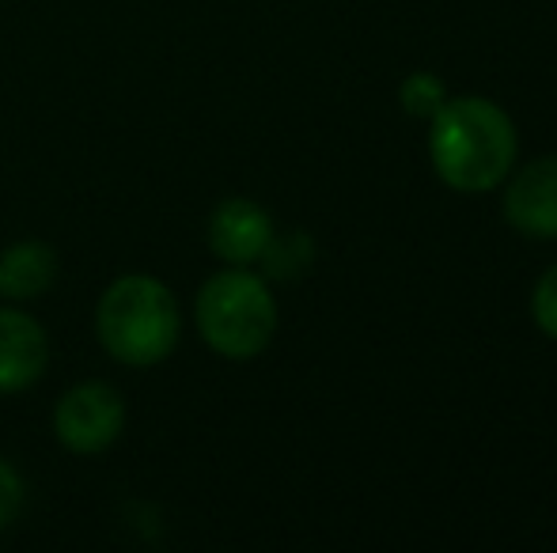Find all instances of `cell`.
I'll list each match as a JSON object with an SVG mask.
<instances>
[{
    "label": "cell",
    "instance_id": "cell-1",
    "mask_svg": "<svg viewBox=\"0 0 557 553\" xmlns=\"http://www.w3.org/2000/svg\"><path fill=\"white\" fill-rule=\"evenodd\" d=\"M429 152H433L436 175L451 190H493L516 160L512 118L500 106H493L490 99H451L433 114Z\"/></svg>",
    "mask_w": 557,
    "mask_h": 553
},
{
    "label": "cell",
    "instance_id": "cell-2",
    "mask_svg": "<svg viewBox=\"0 0 557 553\" xmlns=\"http://www.w3.org/2000/svg\"><path fill=\"white\" fill-rule=\"evenodd\" d=\"M96 334L117 364L152 368L175 353L183 338V311L160 277L125 274L99 296Z\"/></svg>",
    "mask_w": 557,
    "mask_h": 553
},
{
    "label": "cell",
    "instance_id": "cell-3",
    "mask_svg": "<svg viewBox=\"0 0 557 553\" xmlns=\"http://www.w3.org/2000/svg\"><path fill=\"white\" fill-rule=\"evenodd\" d=\"M194 323L213 353L227 361H250L273 341L277 303L262 277L232 266L201 285L194 300Z\"/></svg>",
    "mask_w": 557,
    "mask_h": 553
},
{
    "label": "cell",
    "instance_id": "cell-4",
    "mask_svg": "<svg viewBox=\"0 0 557 553\" xmlns=\"http://www.w3.org/2000/svg\"><path fill=\"white\" fill-rule=\"evenodd\" d=\"M125 428V399L107 379H88L65 391L53 406V436L73 455H99Z\"/></svg>",
    "mask_w": 557,
    "mask_h": 553
},
{
    "label": "cell",
    "instance_id": "cell-5",
    "mask_svg": "<svg viewBox=\"0 0 557 553\" xmlns=\"http://www.w3.org/2000/svg\"><path fill=\"white\" fill-rule=\"evenodd\" d=\"M50 364V338L27 311L0 307V394H20L42 379Z\"/></svg>",
    "mask_w": 557,
    "mask_h": 553
},
{
    "label": "cell",
    "instance_id": "cell-6",
    "mask_svg": "<svg viewBox=\"0 0 557 553\" xmlns=\"http://www.w3.org/2000/svg\"><path fill=\"white\" fill-rule=\"evenodd\" d=\"M273 243V221L258 201L227 198L209 216V247L227 266L262 262L265 247Z\"/></svg>",
    "mask_w": 557,
    "mask_h": 553
},
{
    "label": "cell",
    "instance_id": "cell-7",
    "mask_svg": "<svg viewBox=\"0 0 557 553\" xmlns=\"http://www.w3.org/2000/svg\"><path fill=\"white\" fill-rule=\"evenodd\" d=\"M505 216L523 236L557 239V155L528 163L508 183Z\"/></svg>",
    "mask_w": 557,
    "mask_h": 553
},
{
    "label": "cell",
    "instance_id": "cell-8",
    "mask_svg": "<svg viewBox=\"0 0 557 553\" xmlns=\"http://www.w3.org/2000/svg\"><path fill=\"white\" fill-rule=\"evenodd\" d=\"M61 274L58 251L42 239H20L0 254V300H35L50 292Z\"/></svg>",
    "mask_w": 557,
    "mask_h": 553
},
{
    "label": "cell",
    "instance_id": "cell-9",
    "mask_svg": "<svg viewBox=\"0 0 557 553\" xmlns=\"http://www.w3.org/2000/svg\"><path fill=\"white\" fill-rule=\"evenodd\" d=\"M262 262H265V269H270L273 277H285V280L300 277L304 266L311 262V239H304V236L277 239V236H273V243L265 247Z\"/></svg>",
    "mask_w": 557,
    "mask_h": 553
},
{
    "label": "cell",
    "instance_id": "cell-10",
    "mask_svg": "<svg viewBox=\"0 0 557 553\" xmlns=\"http://www.w3.org/2000/svg\"><path fill=\"white\" fill-rule=\"evenodd\" d=\"M403 106L418 118H433L444 106V84L429 73H418L403 84Z\"/></svg>",
    "mask_w": 557,
    "mask_h": 553
},
{
    "label": "cell",
    "instance_id": "cell-11",
    "mask_svg": "<svg viewBox=\"0 0 557 553\" xmlns=\"http://www.w3.org/2000/svg\"><path fill=\"white\" fill-rule=\"evenodd\" d=\"M23 504H27V481L12 463L0 458V531L23 516Z\"/></svg>",
    "mask_w": 557,
    "mask_h": 553
},
{
    "label": "cell",
    "instance_id": "cell-12",
    "mask_svg": "<svg viewBox=\"0 0 557 553\" xmlns=\"http://www.w3.org/2000/svg\"><path fill=\"white\" fill-rule=\"evenodd\" d=\"M531 311H535V323L543 326L550 338H557V266L546 269L543 280L535 285V296H531Z\"/></svg>",
    "mask_w": 557,
    "mask_h": 553
}]
</instances>
